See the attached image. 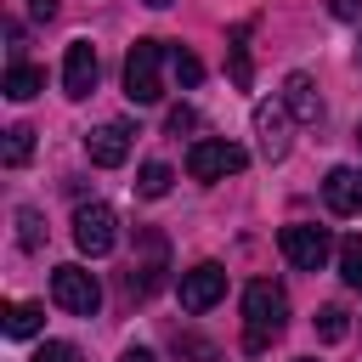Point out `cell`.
<instances>
[{"label":"cell","instance_id":"obj_28","mask_svg":"<svg viewBox=\"0 0 362 362\" xmlns=\"http://www.w3.org/2000/svg\"><path fill=\"white\" fill-rule=\"evenodd\" d=\"M119 362H158V356H153V351H147V345H130V351H124V356H119Z\"/></svg>","mask_w":362,"mask_h":362},{"label":"cell","instance_id":"obj_14","mask_svg":"<svg viewBox=\"0 0 362 362\" xmlns=\"http://www.w3.org/2000/svg\"><path fill=\"white\" fill-rule=\"evenodd\" d=\"M0 328H6V339H34V334L45 328V305H34V300H11V305L0 311Z\"/></svg>","mask_w":362,"mask_h":362},{"label":"cell","instance_id":"obj_18","mask_svg":"<svg viewBox=\"0 0 362 362\" xmlns=\"http://www.w3.org/2000/svg\"><path fill=\"white\" fill-rule=\"evenodd\" d=\"M17 243H23L28 255H34V249H45V215H40L34 204H23V209H17Z\"/></svg>","mask_w":362,"mask_h":362},{"label":"cell","instance_id":"obj_12","mask_svg":"<svg viewBox=\"0 0 362 362\" xmlns=\"http://www.w3.org/2000/svg\"><path fill=\"white\" fill-rule=\"evenodd\" d=\"M322 204H328L334 215H362V170L334 164V170L322 175Z\"/></svg>","mask_w":362,"mask_h":362},{"label":"cell","instance_id":"obj_30","mask_svg":"<svg viewBox=\"0 0 362 362\" xmlns=\"http://www.w3.org/2000/svg\"><path fill=\"white\" fill-rule=\"evenodd\" d=\"M294 362H317V356H294Z\"/></svg>","mask_w":362,"mask_h":362},{"label":"cell","instance_id":"obj_22","mask_svg":"<svg viewBox=\"0 0 362 362\" xmlns=\"http://www.w3.org/2000/svg\"><path fill=\"white\" fill-rule=\"evenodd\" d=\"M170 68H175V79H181V85H187V90H192V85H198V79H204V62H198V57H192V51H181V45H175V51H170Z\"/></svg>","mask_w":362,"mask_h":362},{"label":"cell","instance_id":"obj_13","mask_svg":"<svg viewBox=\"0 0 362 362\" xmlns=\"http://www.w3.org/2000/svg\"><path fill=\"white\" fill-rule=\"evenodd\" d=\"M277 102H283V107H288V113H294L300 124H317V119H322V96H317V85H311L305 74H288V79H283V96H277Z\"/></svg>","mask_w":362,"mask_h":362},{"label":"cell","instance_id":"obj_8","mask_svg":"<svg viewBox=\"0 0 362 362\" xmlns=\"http://www.w3.org/2000/svg\"><path fill=\"white\" fill-rule=\"evenodd\" d=\"M130 141H136V130H130L124 119H107V124H96V130L85 136V153H90V164L119 170V164L130 158Z\"/></svg>","mask_w":362,"mask_h":362},{"label":"cell","instance_id":"obj_20","mask_svg":"<svg viewBox=\"0 0 362 362\" xmlns=\"http://www.w3.org/2000/svg\"><path fill=\"white\" fill-rule=\"evenodd\" d=\"M339 277L362 294V238H345V243H339Z\"/></svg>","mask_w":362,"mask_h":362},{"label":"cell","instance_id":"obj_4","mask_svg":"<svg viewBox=\"0 0 362 362\" xmlns=\"http://www.w3.org/2000/svg\"><path fill=\"white\" fill-rule=\"evenodd\" d=\"M51 300H57L68 317H96V311H102V283H96L85 266H57V272H51Z\"/></svg>","mask_w":362,"mask_h":362},{"label":"cell","instance_id":"obj_29","mask_svg":"<svg viewBox=\"0 0 362 362\" xmlns=\"http://www.w3.org/2000/svg\"><path fill=\"white\" fill-rule=\"evenodd\" d=\"M141 6H153V11H164V6H170V0H141Z\"/></svg>","mask_w":362,"mask_h":362},{"label":"cell","instance_id":"obj_1","mask_svg":"<svg viewBox=\"0 0 362 362\" xmlns=\"http://www.w3.org/2000/svg\"><path fill=\"white\" fill-rule=\"evenodd\" d=\"M288 328V294L272 277H255L243 288V351H266Z\"/></svg>","mask_w":362,"mask_h":362},{"label":"cell","instance_id":"obj_24","mask_svg":"<svg viewBox=\"0 0 362 362\" xmlns=\"http://www.w3.org/2000/svg\"><path fill=\"white\" fill-rule=\"evenodd\" d=\"M34 362H85V356H79V345H68V339H45V345L34 351Z\"/></svg>","mask_w":362,"mask_h":362},{"label":"cell","instance_id":"obj_31","mask_svg":"<svg viewBox=\"0 0 362 362\" xmlns=\"http://www.w3.org/2000/svg\"><path fill=\"white\" fill-rule=\"evenodd\" d=\"M356 141H362V119H356Z\"/></svg>","mask_w":362,"mask_h":362},{"label":"cell","instance_id":"obj_17","mask_svg":"<svg viewBox=\"0 0 362 362\" xmlns=\"http://www.w3.org/2000/svg\"><path fill=\"white\" fill-rule=\"evenodd\" d=\"M28 153H34V130H28V124H11V130H6V141H0V158H6V170L28 164Z\"/></svg>","mask_w":362,"mask_h":362},{"label":"cell","instance_id":"obj_19","mask_svg":"<svg viewBox=\"0 0 362 362\" xmlns=\"http://www.w3.org/2000/svg\"><path fill=\"white\" fill-rule=\"evenodd\" d=\"M170 181H175V175H170V164H158V158L136 170V192H141V198H164V192H170Z\"/></svg>","mask_w":362,"mask_h":362},{"label":"cell","instance_id":"obj_10","mask_svg":"<svg viewBox=\"0 0 362 362\" xmlns=\"http://www.w3.org/2000/svg\"><path fill=\"white\" fill-rule=\"evenodd\" d=\"M215 300H226V272L215 260H198L192 272H181V305L187 311H209Z\"/></svg>","mask_w":362,"mask_h":362},{"label":"cell","instance_id":"obj_11","mask_svg":"<svg viewBox=\"0 0 362 362\" xmlns=\"http://www.w3.org/2000/svg\"><path fill=\"white\" fill-rule=\"evenodd\" d=\"M62 90H68L74 102H85V96L96 90V45H90V40H74V45H68V57H62Z\"/></svg>","mask_w":362,"mask_h":362},{"label":"cell","instance_id":"obj_9","mask_svg":"<svg viewBox=\"0 0 362 362\" xmlns=\"http://www.w3.org/2000/svg\"><path fill=\"white\" fill-rule=\"evenodd\" d=\"M136 243H141V260L130 266V294L147 300V294H158V283H164V272H170V255H164V238H158V232H141Z\"/></svg>","mask_w":362,"mask_h":362},{"label":"cell","instance_id":"obj_23","mask_svg":"<svg viewBox=\"0 0 362 362\" xmlns=\"http://www.w3.org/2000/svg\"><path fill=\"white\" fill-rule=\"evenodd\" d=\"M175 351H181L187 362H221V351H215L209 339H198V334H181V339H175Z\"/></svg>","mask_w":362,"mask_h":362},{"label":"cell","instance_id":"obj_26","mask_svg":"<svg viewBox=\"0 0 362 362\" xmlns=\"http://www.w3.org/2000/svg\"><path fill=\"white\" fill-rule=\"evenodd\" d=\"M328 6H334V17H345V23L362 17V0H328Z\"/></svg>","mask_w":362,"mask_h":362},{"label":"cell","instance_id":"obj_6","mask_svg":"<svg viewBox=\"0 0 362 362\" xmlns=\"http://www.w3.org/2000/svg\"><path fill=\"white\" fill-rule=\"evenodd\" d=\"M277 249L288 255V266H300V272H322L328 255H334V238H328V226H305V221H294V226L277 232Z\"/></svg>","mask_w":362,"mask_h":362},{"label":"cell","instance_id":"obj_7","mask_svg":"<svg viewBox=\"0 0 362 362\" xmlns=\"http://www.w3.org/2000/svg\"><path fill=\"white\" fill-rule=\"evenodd\" d=\"M288 107L283 102H260L255 107V136H260V158L266 164H283L288 158Z\"/></svg>","mask_w":362,"mask_h":362},{"label":"cell","instance_id":"obj_25","mask_svg":"<svg viewBox=\"0 0 362 362\" xmlns=\"http://www.w3.org/2000/svg\"><path fill=\"white\" fill-rule=\"evenodd\" d=\"M164 124H170V136H181V130H198V113H192V107H170Z\"/></svg>","mask_w":362,"mask_h":362},{"label":"cell","instance_id":"obj_5","mask_svg":"<svg viewBox=\"0 0 362 362\" xmlns=\"http://www.w3.org/2000/svg\"><path fill=\"white\" fill-rule=\"evenodd\" d=\"M74 243H79V255H90V260L113 255V243H119V215H113L107 204H79V209H74Z\"/></svg>","mask_w":362,"mask_h":362},{"label":"cell","instance_id":"obj_15","mask_svg":"<svg viewBox=\"0 0 362 362\" xmlns=\"http://www.w3.org/2000/svg\"><path fill=\"white\" fill-rule=\"evenodd\" d=\"M249 28H255V23H238V28H232V40H226V51H232V79H238V90H249V85H255V68H249Z\"/></svg>","mask_w":362,"mask_h":362},{"label":"cell","instance_id":"obj_2","mask_svg":"<svg viewBox=\"0 0 362 362\" xmlns=\"http://www.w3.org/2000/svg\"><path fill=\"white\" fill-rule=\"evenodd\" d=\"M158 68H164V40H136V45L124 51V96H130L136 107H147V102L164 96Z\"/></svg>","mask_w":362,"mask_h":362},{"label":"cell","instance_id":"obj_27","mask_svg":"<svg viewBox=\"0 0 362 362\" xmlns=\"http://www.w3.org/2000/svg\"><path fill=\"white\" fill-rule=\"evenodd\" d=\"M57 6H62V0H28V17H40V23H51V17H57Z\"/></svg>","mask_w":362,"mask_h":362},{"label":"cell","instance_id":"obj_21","mask_svg":"<svg viewBox=\"0 0 362 362\" xmlns=\"http://www.w3.org/2000/svg\"><path fill=\"white\" fill-rule=\"evenodd\" d=\"M317 334H322L328 345H339V339L351 334V322H345V311H339V305H322V311H317Z\"/></svg>","mask_w":362,"mask_h":362},{"label":"cell","instance_id":"obj_3","mask_svg":"<svg viewBox=\"0 0 362 362\" xmlns=\"http://www.w3.org/2000/svg\"><path fill=\"white\" fill-rule=\"evenodd\" d=\"M243 164H249V153H243L238 141H221V136H204V141L187 147V175H192V181H226V175H238Z\"/></svg>","mask_w":362,"mask_h":362},{"label":"cell","instance_id":"obj_16","mask_svg":"<svg viewBox=\"0 0 362 362\" xmlns=\"http://www.w3.org/2000/svg\"><path fill=\"white\" fill-rule=\"evenodd\" d=\"M45 90V74L40 68H28V62H11L6 68V96L11 102H28V96H40Z\"/></svg>","mask_w":362,"mask_h":362}]
</instances>
